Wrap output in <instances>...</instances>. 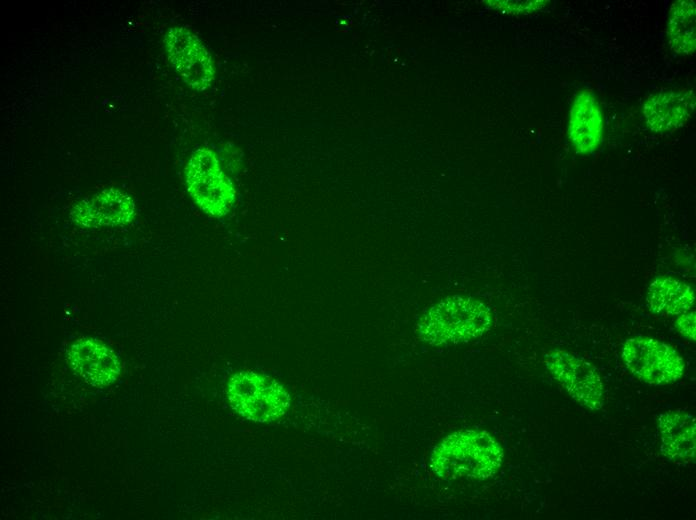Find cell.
<instances>
[{"label":"cell","mask_w":696,"mask_h":520,"mask_svg":"<svg viewBox=\"0 0 696 520\" xmlns=\"http://www.w3.org/2000/svg\"><path fill=\"white\" fill-rule=\"evenodd\" d=\"M503 457L502 447L489 433L467 429L445 437L432 451L430 465L442 478L485 479L499 470Z\"/></svg>","instance_id":"6da1fadb"},{"label":"cell","mask_w":696,"mask_h":520,"mask_svg":"<svg viewBox=\"0 0 696 520\" xmlns=\"http://www.w3.org/2000/svg\"><path fill=\"white\" fill-rule=\"evenodd\" d=\"M544 363L551 375L580 405L590 410L603 407V383L590 362L571 352L552 349L544 355Z\"/></svg>","instance_id":"8992f818"},{"label":"cell","mask_w":696,"mask_h":520,"mask_svg":"<svg viewBox=\"0 0 696 520\" xmlns=\"http://www.w3.org/2000/svg\"><path fill=\"white\" fill-rule=\"evenodd\" d=\"M492 322L489 308L476 299L451 296L430 307L418 323V335L434 345L468 342L482 336Z\"/></svg>","instance_id":"7a4b0ae2"},{"label":"cell","mask_w":696,"mask_h":520,"mask_svg":"<svg viewBox=\"0 0 696 520\" xmlns=\"http://www.w3.org/2000/svg\"><path fill=\"white\" fill-rule=\"evenodd\" d=\"M675 327L678 332L690 339L695 341L696 339V314L695 311L689 310L683 314L678 315L675 320Z\"/></svg>","instance_id":"2e32d148"},{"label":"cell","mask_w":696,"mask_h":520,"mask_svg":"<svg viewBox=\"0 0 696 520\" xmlns=\"http://www.w3.org/2000/svg\"><path fill=\"white\" fill-rule=\"evenodd\" d=\"M135 203L126 193L109 188L79 201L71 210V220L82 227L99 228L125 225L132 221Z\"/></svg>","instance_id":"ba28073f"},{"label":"cell","mask_w":696,"mask_h":520,"mask_svg":"<svg viewBox=\"0 0 696 520\" xmlns=\"http://www.w3.org/2000/svg\"><path fill=\"white\" fill-rule=\"evenodd\" d=\"M185 182L194 202L213 217L227 215L235 203L236 190L209 148L192 153L185 166Z\"/></svg>","instance_id":"277c9868"},{"label":"cell","mask_w":696,"mask_h":520,"mask_svg":"<svg viewBox=\"0 0 696 520\" xmlns=\"http://www.w3.org/2000/svg\"><path fill=\"white\" fill-rule=\"evenodd\" d=\"M661 452L676 461H691L696 450L695 417L682 410H670L658 418Z\"/></svg>","instance_id":"7c38bea8"},{"label":"cell","mask_w":696,"mask_h":520,"mask_svg":"<svg viewBox=\"0 0 696 520\" xmlns=\"http://www.w3.org/2000/svg\"><path fill=\"white\" fill-rule=\"evenodd\" d=\"M494 7L509 13H530L546 6L548 1H488Z\"/></svg>","instance_id":"9a60e30c"},{"label":"cell","mask_w":696,"mask_h":520,"mask_svg":"<svg viewBox=\"0 0 696 520\" xmlns=\"http://www.w3.org/2000/svg\"><path fill=\"white\" fill-rule=\"evenodd\" d=\"M67 359L72 369L90 385L102 387L116 381L121 372L116 353L106 344L92 338L74 342Z\"/></svg>","instance_id":"9c48e42d"},{"label":"cell","mask_w":696,"mask_h":520,"mask_svg":"<svg viewBox=\"0 0 696 520\" xmlns=\"http://www.w3.org/2000/svg\"><path fill=\"white\" fill-rule=\"evenodd\" d=\"M647 303L656 314L678 316L692 309L695 294L687 283L671 276H659L649 284Z\"/></svg>","instance_id":"4fadbf2b"},{"label":"cell","mask_w":696,"mask_h":520,"mask_svg":"<svg viewBox=\"0 0 696 520\" xmlns=\"http://www.w3.org/2000/svg\"><path fill=\"white\" fill-rule=\"evenodd\" d=\"M622 360L639 380L651 385L670 384L684 373V360L668 344L654 338L635 336L625 341Z\"/></svg>","instance_id":"5b68a950"},{"label":"cell","mask_w":696,"mask_h":520,"mask_svg":"<svg viewBox=\"0 0 696 520\" xmlns=\"http://www.w3.org/2000/svg\"><path fill=\"white\" fill-rule=\"evenodd\" d=\"M232 408L242 417L270 422L282 417L290 406V396L275 379L254 371H240L227 384Z\"/></svg>","instance_id":"3957f363"},{"label":"cell","mask_w":696,"mask_h":520,"mask_svg":"<svg viewBox=\"0 0 696 520\" xmlns=\"http://www.w3.org/2000/svg\"><path fill=\"white\" fill-rule=\"evenodd\" d=\"M691 89L669 88L650 95L643 105L648 128L655 133L672 132L683 126L695 110Z\"/></svg>","instance_id":"30bf717a"},{"label":"cell","mask_w":696,"mask_h":520,"mask_svg":"<svg viewBox=\"0 0 696 520\" xmlns=\"http://www.w3.org/2000/svg\"><path fill=\"white\" fill-rule=\"evenodd\" d=\"M667 35L671 49L691 55L696 47V8L693 0H678L670 8Z\"/></svg>","instance_id":"5bb4252c"},{"label":"cell","mask_w":696,"mask_h":520,"mask_svg":"<svg viewBox=\"0 0 696 520\" xmlns=\"http://www.w3.org/2000/svg\"><path fill=\"white\" fill-rule=\"evenodd\" d=\"M164 46L171 65L189 87L204 91L211 86L213 60L196 34L183 26L172 27L164 37Z\"/></svg>","instance_id":"52a82bcc"},{"label":"cell","mask_w":696,"mask_h":520,"mask_svg":"<svg viewBox=\"0 0 696 520\" xmlns=\"http://www.w3.org/2000/svg\"><path fill=\"white\" fill-rule=\"evenodd\" d=\"M603 115L590 89L581 91L574 99L569 118L568 136L577 153L589 154L602 141Z\"/></svg>","instance_id":"8fae6325"}]
</instances>
